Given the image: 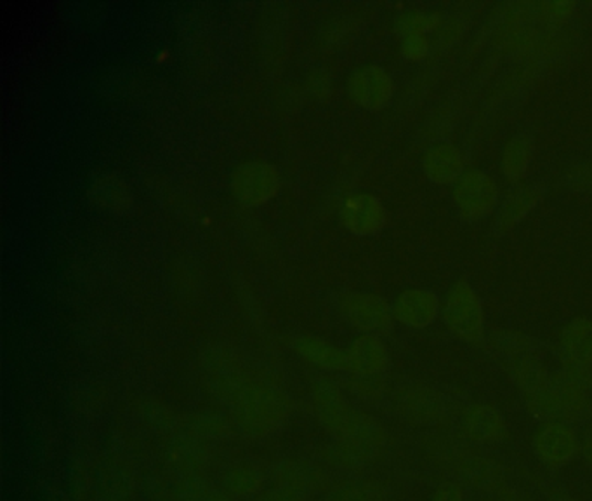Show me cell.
Wrapping results in <instances>:
<instances>
[{"label":"cell","mask_w":592,"mask_h":501,"mask_svg":"<svg viewBox=\"0 0 592 501\" xmlns=\"http://www.w3.org/2000/svg\"><path fill=\"white\" fill-rule=\"evenodd\" d=\"M270 476L275 482L303 486L309 491H317L326 484L327 476L318 465L303 458H282L270 467Z\"/></svg>","instance_id":"cell-26"},{"label":"cell","mask_w":592,"mask_h":501,"mask_svg":"<svg viewBox=\"0 0 592 501\" xmlns=\"http://www.w3.org/2000/svg\"><path fill=\"white\" fill-rule=\"evenodd\" d=\"M162 460L174 473H204L210 467L212 453L209 443L198 439L186 431L165 437Z\"/></svg>","instance_id":"cell-12"},{"label":"cell","mask_w":592,"mask_h":501,"mask_svg":"<svg viewBox=\"0 0 592 501\" xmlns=\"http://www.w3.org/2000/svg\"><path fill=\"white\" fill-rule=\"evenodd\" d=\"M348 353V371L354 377H383L391 364L390 350L381 336L360 335L351 341Z\"/></svg>","instance_id":"cell-18"},{"label":"cell","mask_w":592,"mask_h":501,"mask_svg":"<svg viewBox=\"0 0 592 501\" xmlns=\"http://www.w3.org/2000/svg\"><path fill=\"white\" fill-rule=\"evenodd\" d=\"M341 221L348 232L359 237H371L386 227L387 213L379 197L369 192H359L344 200Z\"/></svg>","instance_id":"cell-13"},{"label":"cell","mask_w":592,"mask_h":501,"mask_svg":"<svg viewBox=\"0 0 592 501\" xmlns=\"http://www.w3.org/2000/svg\"><path fill=\"white\" fill-rule=\"evenodd\" d=\"M531 449L544 467L560 470L582 456V434L570 423H540L531 437Z\"/></svg>","instance_id":"cell-5"},{"label":"cell","mask_w":592,"mask_h":501,"mask_svg":"<svg viewBox=\"0 0 592 501\" xmlns=\"http://www.w3.org/2000/svg\"><path fill=\"white\" fill-rule=\"evenodd\" d=\"M575 9V2L555 0V2H540V4L535 6V14H537V21L544 26L556 29V26L567 23Z\"/></svg>","instance_id":"cell-34"},{"label":"cell","mask_w":592,"mask_h":501,"mask_svg":"<svg viewBox=\"0 0 592 501\" xmlns=\"http://www.w3.org/2000/svg\"><path fill=\"white\" fill-rule=\"evenodd\" d=\"M534 157V141L528 134L518 133L506 141L502 149L501 167L502 173L511 182H519L525 178L528 167Z\"/></svg>","instance_id":"cell-30"},{"label":"cell","mask_w":592,"mask_h":501,"mask_svg":"<svg viewBox=\"0 0 592 501\" xmlns=\"http://www.w3.org/2000/svg\"><path fill=\"white\" fill-rule=\"evenodd\" d=\"M431 53V41L428 35H407L402 37V54L410 62H423Z\"/></svg>","instance_id":"cell-37"},{"label":"cell","mask_w":592,"mask_h":501,"mask_svg":"<svg viewBox=\"0 0 592 501\" xmlns=\"http://www.w3.org/2000/svg\"><path fill=\"white\" fill-rule=\"evenodd\" d=\"M395 320L410 329H426L437 323L441 315V302L438 294L424 287L402 291L393 302Z\"/></svg>","instance_id":"cell-14"},{"label":"cell","mask_w":592,"mask_h":501,"mask_svg":"<svg viewBox=\"0 0 592 501\" xmlns=\"http://www.w3.org/2000/svg\"><path fill=\"white\" fill-rule=\"evenodd\" d=\"M501 188L489 173L465 170L453 185V200L465 221L483 220L497 209Z\"/></svg>","instance_id":"cell-8"},{"label":"cell","mask_w":592,"mask_h":501,"mask_svg":"<svg viewBox=\"0 0 592 501\" xmlns=\"http://www.w3.org/2000/svg\"><path fill=\"white\" fill-rule=\"evenodd\" d=\"M89 199L96 208L111 215H125L134 208V194L124 176L116 171L96 174L89 187Z\"/></svg>","instance_id":"cell-19"},{"label":"cell","mask_w":592,"mask_h":501,"mask_svg":"<svg viewBox=\"0 0 592 501\" xmlns=\"http://www.w3.org/2000/svg\"><path fill=\"white\" fill-rule=\"evenodd\" d=\"M264 476L261 468L251 464H239L228 468L221 479V488L233 500H251L264 491Z\"/></svg>","instance_id":"cell-28"},{"label":"cell","mask_w":592,"mask_h":501,"mask_svg":"<svg viewBox=\"0 0 592 501\" xmlns=\"http://www.w3.org/2000/svg\"><path fill=\"white\" fill-rule=\"evenodd\" d=\"M542 195L544 190L539 185H525L518 190L511 192L497 213L495 227H497L498 232L506 233L518 227L537 208V204L542 200Z\"/></svg>","instance_id":"cell-23"},{"label":"cell","mask_w":592,"mask_h":501,"mask_svg":"<svg viewBox=\"0 0 592 501\" xmlns=\"http://www.w3.org/2000/svg\"><path fill=\"white\" fill-rule=\"evenodd\" d=\"M465 491L468 489L462 488L459 482L447 479L437 486L429 501H465Z\"/></svg>","instance_id":"cell-38"},{"label":"cell","mask_w":592,"mask_h":501,"mask_svg":"<svg viewBox=\"0 0 592 501\" xmlns=\"http://www.w3.org/2000/svg\"><path fill=\"white\" fill-rule=\"evenodd\" d=\"M197 501H234L233 498L230 497V494L224 493L222 491L221 486L219 488H216L215 484L210 486L209 489H207L206 493L202 494V497L198 498Z\"/></svg>","instance_id":"cell-42"},{"label":"cell","mask_w":592,"mask_h":501,"mask_svg":"<svg viewBox=\"0 0 592 501\" xmlns=\"http://www.w3.org/2000/svg\"><path fill=\"white\" fill-rule=\"evenodd\" d=\"M346 91L353 104L371 112H377L393 100L395 79L377 63H365L351 72L346 80Z\"/></svg>","instance_id":"cell-11"},{"label":"cell","mask_w":592,"mask_h":501,"mask_svg":"<svg viewBox=\"0 0 592 501\" xmlns=\"http://www.w3.org/2000/svg\"><path fill=\"white\" fill-rule=\"evenodd\" d=\"M443 25V14L438 11H407L395 18V32L402 37L407 35L420 34L426 35L432 30L440 29Z\"/></svg>","instance_id":"cell-33"},{"label":"cell","mask_w":592,"mask_h":501,"mask_svg":"<svg viewBox=\"0 0 592 501\" xmlns=\"http://www.w3.org/2000/svg\"><path fill=\"white\" fill-rule=\"evenodd\" d=\"M465 501H468V500H465Z\"/></svg>","instance_id":"cell-45"},{"label":"cell","mask_w":592,"mask_h":501,"mask_svg":"<svg viewBox=\"0 0 592 501\" xmlns=\"http://www.w3.org/2000/svg\"><path fill=\"white\" fill-rule=\"evenodd\" d=\"M582 458L592 470V423L582 432Z\"/></svg>","instance_id":"cell-41"},{"label":"cell","mask_w":592,"mask_h":501,"mask_svg":"<svg viewBox=\"0 0 592 501\" xmlns=\"http://www.w3.org/2000/svg\"><path fill=\"white\" fill-rule=\"evenodd\" d=\"M486 344L495 353L504 357V361L522 356H539V341L527 333L495 329L486 336Z\"/></svg>","instance_id":"cell-31"},{"label":"cell","mask_w":592,"mask_h":501,"mask_svg":"<svg viewBox=\"0 0 592 501\" xmlns=\"http://www.w3.org/2000/svg\"><path fill=\"white\" fill-rule=\"evenodd\" d=\"M390 489L375 479H348L327 491L326 501H387Z\"/></svg>","instance_id":"cell-32"},{"label":"cell","mask_w":592,"mask_h":501,"mask_svg":"<svg viewBox=\"0 0 592 501\" xmlns=\"http://www.w3.org/2000/svg\"><path fill=\"white\" fill-rule=\"evenodd\" d=\"M383 453L351 440H333L324 451V458L327 464L342 472H360L374 465Z\"/></svg>","instance_id":"cell-24"},{"label":"cell","mask_w":592,"mask_h":501,"mask_svg":"<svg viewBox=\"0 0 592 501\" xmlns=\"http://www.w3.org/2000/svg\"><path fill=\"white\" fill-rule=\"evenodd\" d=\"M341 312L342 317L363 335H387L395 326L393 305L379 294L362 291L344 294Z\"/></svg>","instance_id":"cell-10"},{"label":"cell","mask_w":592,"mask_h":501,"mask_svg":"<svg viewBox=\"0 0 592 501\" xmlns=\"http://www.w3.org/2000/svg\"><path fill=\"white\" fill-rule=\"evenodd\" d=\"M230 185L234 199L248 208H257L281 192L282 174L272 162L245 161L234 167Z\"/></svg>","instance_id":"cell-6"},{"label":"cell","mask_w":592,"mask_h":501,"mask_svg":"<svg viewBox=\"0 0 592 501\" xmlns=\"http://www.w3.org/2000/svg\"><path fill=\"white\" fill-rule=\"evenodd\" d=\"M423 170L437 185H456L465 171L462 150L452 141H437L424 152Z\"/></svg>","instance_id":"cell-20"},{"label":"cell","mask_w":592,"mask_h":501,"mask_svg":"<svg viewBox=\"0 0 592 501\" xmlns=\"http://www.w3.org/2000/svg\"><path fill=\"white\" fill-rule=\"evenodd\" d=\"M294 350L303 361L326 371H348V353L317 336L303 335L294 340Z\"/></svg>","instance_id":"cell-22"},{"label":"cell","mask_w":592,"mask_h":501,"mask_svg":"<svg viewBox=\"0 0 592 501\" xmlns=\"http://www.w3.org/2000/svg\"><path fill=\"white\" fill-rule=\"evenodd\" d=\"M391 407L402 422L431 431H450L462 410L450 395L424 383L398 386L391 395Z\"/></svg>","instance_id":"cell-3"},{"label":"cell","mask_w":592,"mask_h":501,"mask_svg":"<svg viewBox=\"0 0 592 501\" xmlns=\"http://www.w3.org/2000/svg\"><path fill=\"white\" fill-rule=\"evenodd\" d=\"M561 368L592 369V320L575 317L561 329L558 341Z\"/></svg>","instance_id":"cell-17"},{"label":"cell","mask_w":592,"mask_h":501,"mask_svg":"<svg viewBox=\"0 0 592 501\" xmlns=\"http://www.w3.org/2000/svg\"><path fill=\"white\" fill-rule=\"evenodd\" d=\"M183 431L189 432L206 443H222L233 437L237 427L231 416L224 415L221 411L200 410L185 415Z\"/></svg>","instance_id":"cell-25"},{"label":"cell","mask_w":592,"mask_h":501,"mask_svg":"<svg viewBox=\"0 0 592 501\" xmlns=\"http://www.w3.org/2000/svg\"><path fill=\"white\" fill-rule=\"evenodd\" d=\"M506 362L507 373L523 397L534 395L551 381L552 373H549L539 356H522Z\"/></svg>","instance_id":"cell-27"},{"label":"cell","mask_w":592,"mask_h":501,"mask_svg":"<svg viewBox=\"0 0 592 501\" xmlns=\"http://www.w3.org/2000/svg\"><path fill=\"white\" fill-rule=\"evenodd\" d=\"M420 451L447 479L482 497L509 482L507 468L482 448L469 444L459 432H429L423 437Z\"/></svg>","instance_id":"cell-1"},{"label":"cell","mask_w":592,"mask_h":501,"mask_svg":"<svg viewBox=\"0 0 592 501\" xmlns=\"http://www.w3.org/2000/svg\"><path fill=\"white\" fill-rule=\"evenodd\" d=\"M311 401L318 423L336 439L353 406L344 397L342 390L330 380L313 383Z\"/></svg>","instance_id":"cell-16"},{"label":"cell","mask_w":592,"mask_h":501,"mask_svg":"<svg viewBox=\"0 0 592 501\" xmlns=\"http://www.w3.org/2000/svg\"><path fill=\"white\" fill-rule=\"evenodd\" d=\"M572 182L579 187L582 183L592 187V164H588L585 167H577V174L573 176Z\"/></svg>","instance_id":"cell-43"},{"label":"cell","mask_w":592,"mask_h":501,"mask_svg":"<svg viewBox=\"0 0 592 501\" xmlns=\"http://www.w3.org/2000/svg\"><path fill=\"white\" fill-rule=\"evenodd\" d=\"M485 501H534L527 493H523L515 486L507 484L501 486V488L495 489L494 493L486 494L483 497Z\"/></svg>","instance_id":"cell-40"},{"label":"cell","mask_w":592,"mask_h":501,"mask_svg":"<svg viewBox=\"0 0 592 501\" xmlns=\"http://www.w3.org/2000/svg\"><path fill=\"white\" fill-rule=\"evenodd\" d=\"M462 26H464V23H462L459 18H452V20L443 21V25L438 29L440 32H437V44L440 42L441 47L453 44V41H457L459 35H461Z\"/></svg>","instance_id":"cell-39"},{"label":"cell","mask_w":592,"mask_h":501,"mask_svg":"<svg viewBox=\"0 0 592 501\" xmlns=\"http://www.w3.org/2000/svg\"><path fill=\"white\" fill-rule=\"evenodd\" d=\"M138 477L128 460L111 456L99 468L92 501H138Z\"/></svg>","instance_id":"cell-15"},{"label":"cell","mask_w":592,"mask_h":501,"mask_svg":"<svg viewBox=\"0 0 592 501\" xmlns=\"http://www.w3.org/2000/svg\"><path fill=\"white\" fill-rule=\"evenodd\" d=\"M227 407L237 431L252 440L278 434L293 416V401L284 390L251 377L243 381Z\"/></svg>","instance_id":"cell-2"},{"label":"cell","mask_w":592,"mask_h":501,"mask_svg":"<svg viewBox=\"0 0 592 501\" xmlns=\"http://www.w3.org/2000/svg\"><path fill=\"white\" fill-rule=\"evenodd\" d=\"M333 440H351V443L363 444L371 448L384 451L390 443V434L383 423L375 416L369 415L365 411L351 407L350 415L346 418L341 432Z\"/></svg>","instance_id":"cell-21"},{"label":"cell","mask_w":592,"mask_h":501,"mask_svg":"<svg viewBox=\"0 0 592 501\" xmlns=\"http://www.w3.org/2000/svg\"><path fill=\"white\" fill-rule=\"evenodd\" d=\"M134 411H136L138 418L146 427L165 435V437L185 428V415L177 413L169 404L156 401V399H138L136 404H134Z\"/></svg>","instance_id":"cell-29"},{"label":"cell","mask_w":592,"mask_h":501,"mask_svg":"<svg viewBox=\"0 0 592 501\" xmlns=\"http://www.w3.org/2000/svg\"><path fill=\"white\" fill-rule=\"evenodd\" d=\"M311 497L313 491L303 486L275 482L272 488L264 489L255 501H309Z\"/></svg>","instance_id":"cell-35"},{"label":"cell","mask_w":592,"mask_h":501,"mask_svg":"<svg viewBox=\"0 0 592 501\" xmlns=\"http://www.w3.org/2000/svg\"><path fill=\"white\" fill-rule=\"evenodd\" d=\"M351 389L360 399L377 401L386 394V381L383 377H354Z\"/></svg>","instance_id":"cell-36"},{"label":"cell","mask_w":592,"mask_h":501,"mask_svg":"<svg viewBox=\"0 0 592 501\" xmlns=\"http://www.w3.org/2000/svg\"><path fill=\"white\" fill-rule=\"evenodd\" d=\"M546 501H579L573 494L568 493L564 489L552 488L549 493H547Z\"/></svg>","instance_id":"cell-44"},{"label":"cell","mask_w":592,"mask_h":501,"mask_svg":"<svg viewBox=\"0 0 592 501\" xmlns=\"http://www.w3.org/2000/svg\"><path fill=\"white\" fill-rule=\"evenodd\" d=\"M441 319L457 340L480 345L486 340L483 302L465 279L453 282L441 302Z\"/></svg>","instance_id":"cell-4"},{"label":"cell","mask_w":592,"mask_h":501,"mask_svg":"<svg viewBox=\"0 0 592 501\" xmlns=\"http://www.w3.org/2000/svg\"><path fill=\"white\" fill-rule=\"evenodd\" d=\"M457 420H459V434L478 448H494L509 439V425L506 418L489 402L464 404Z\"/></svg>","instance_id":"cell-9"},{"label":"cell","mask_w":592,"mask_h":501,"mask_svg":"<svg viewBox=\"0 0 592 501\" xmlns=\"http://www.w3.org/2000/svg\"><path fill=\"white\" fill-rule=\"evenodd\" d=\"M200 366H202L204 378L210 394L215 395L224 406L230 404L237 390L248 380V374L243 373L239 357L227 345L209 344L202 348L200 353Z\"/></svg>","instance_id":"cell-7"}]
</instances>
